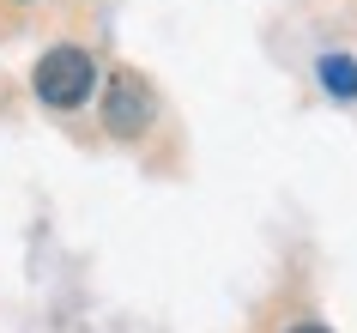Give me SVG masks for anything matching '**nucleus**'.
<instances>
[{
    "mask_svg": "<svg viewBox=\"0 0 357 333\" xmlns=\"http://www.w3.org/2000/svg\"><path fill=\"white\" fill-rule=\"evenodd\" d=\"M31 91H37V103H49V110H79V103H91L97 91V61L91 49H79V43H55L49 55L31 67Z\"/></svg>",
    "mask_w": 357,
    "mask_h": 333,
    "instance_id": "f257e3e1",
    "label": "nucleus"
},
{
    "mask_svg": "<svg viewBox=\"0 0 357 333\" xmlns=\"http://www.w3.org/2000/svg\"><path fill=\"white\" fill-rule=\"evenodd\" d=\"M151 121H158V97H151V85L133 67H115L109 85H103V128L115 133V140H146Z\"/></svg>",
    "mask_w": 357,
    "mask_h": 333,
    "instance_id": "f03ea898",
    "label": "nucleus"
},
{
    "mask_svg": "<svg viewBox=\"0 0 357 333\" xmlns=\"http://www.w3.org/2000/svg\"><path fill=\"white\" fill-rule=\"evenodd\" d=\"M315 73H321V85H327V97H339V103L357 97V61L351 55H321Z\"/></svg>",
    "mask_w": 357,
    "mask_h": 333,
    "instance_id": "7ed1b4c3",
    "label": "nucleus"
},
{
    "mask_svg": "<svg viewBox=\"0 0 357 333\" xmlns=\"http://www.w3.org/2000/svg\"><path fill=\"white\" fill-rule=\"evenodd\" d=\"M291 333H327V327H321V321H297Z\"/></svg>",
    "mask_w": 357,
    "mask_h": 333,
    "instance_id": "20e7f679",
    "label": "nucleus"
}]
</instances>
